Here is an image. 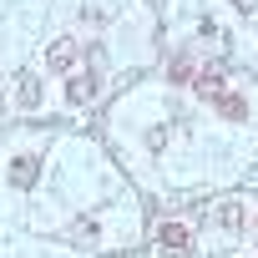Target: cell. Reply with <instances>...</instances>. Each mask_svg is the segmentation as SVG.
I'll return each instance as SVG.
<instances>
[{
    "instance_id": "1",
    "label": "cell",
    "mask_w": 258,
    "mask_h": 258,
    "mask_svg": "<svg viewBox=\"0 0 258 258\" xmlns=\"http://www.w3.org/2000/svg\"><path fill=\"white\" fill-rule=\"evenodd\" d=\"M157 243H162L167 253H182V248L192 243V233H187V223H162V228H157Z\"/></svg>"
},
{
    "instance_id": "2",
    "label": "cell",
    "mask_w": 258,
    "mask_h": 258,
    "mask_svg": "<svg viewBox=\"0 0 258 258\" xmlns=\"http://www.w3.org/2000/svg\"><path fill=\"white\" fill-rule=\"evenodd\" d=\"M46 61H51V71H71L76 66V41H56Z\"/></svg>"
},
{
    "instance_id": "3",
    "label": "cell",
    "mask_w": 258,
    "mask_h": 258,
    "mask_svg": "<svg viewBox=\"0 0 258 258\" xmlns=\"http://www.w3.org/2000/svg\"><path fill=\"white\" fill-rule=\"evenodd\" d=\"M36 101H41V86H36V76H26V71H21V76H16V106H26V111H31Z\"/></svg>"
},
{
    "instance_id": "4",
    "label": "cell",
    "mask_w": 258,
    "mask_h": 258,
    "mask_svg": "<svg viewBox=\"0 0 258 258\" xmlns=\"http://www.w3.org/2000/svg\"><path fill=\"white\" fill-rule=\"evenodd\" d=\"M213 218H218V228H228V233H233V228H243V203H218V213H213Z\"/></svg>"
},
{
    "instance_id": "5",
    "label": "cell",
    "mask_w": 258,
    "mask_h": 258,
    "mask_svg": "<svg viewBox=\"0 0 258 258\" xmlns=\"http://www.w3.org/2000/svg\"><path fill=\"white\" fill-rule=\"evenodd\" d=\"M91 91H96V76H76V81L66 86V101H86Z\"/></svg>"
}]
</instances>
